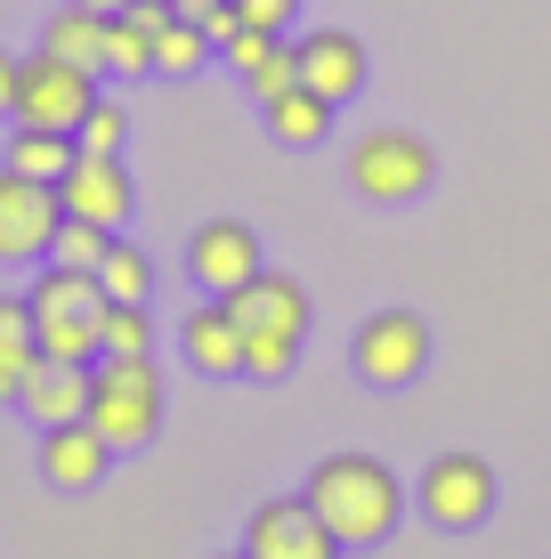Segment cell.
I'll return each instance as SVG.
<instances>
[{"label": "cell", "instance_id": "obj_34", "mask_svg": "<svg viewBox=\"0 0 551 559\" xmlns=\"http://www.w3.org/2000/svg\"><path fill=\"white\" fill-rule=\"evenodd\" d=\"M212 559H243V551H212Z\"/></svg>", "mask_w": 551, "mask_h": 559}, {"label": "cell", "instance_id": "obj_14", "mask_svg": "<svg viewBox=\"0 0 551 559\" xmlns=\"http://www.w3.org/2000/svg\"><path fill=\"white\" fill-rule=\"evenodd\" d=\"M106 471H113V447L89 421H57V430H41V478L57 495H89V487H106Z\"/></svg>", "mask_w": 551, "mask_h": 559}, {"label": "cell", "instance_id": "obj_25", "mask_svg": "<svg viewBox=\"0 0 551 559\" xmlns=\"http://www.w3.org/2000/svg\"><path fill=\"white\" fill-rule=\"evenodd\" d=\"M106 243H113V227H89V219H57V236H49V260H57V267H89V276H98Z\"/></svg>", "mask_w": 551, "mask_h": 559}, {"label": "cell", "instance_id": "obj_18", "mask_svg": "<svg viewBox=\"0 0 551 559\" xmlns=\"http://www.w3.org/2000/svg\"><path fill=\"white\" fill-rule=\"evenodd\" d=\"M260 114H268V139H276V146L309 154V146H325V139H333V114H340V106H333V98H316L309 82H292L284 98H268Z\"/></svg>", "mask_w": 551, "mask_h": 559}, {"label": "cell", "instance_id": "obj_5", "mask_svg": "<svg viewBox=\"0 0 551 559\" xmlns=\"http://www.w3.org/2000/svg\"><path fill=\"white\" fill-rule=\"evenodd\" d=\"M495 462L487 454H430V471L414 478V503H422L430 527H446V535H470V527H487L495 519Z\"/></svg>", "mask_w": 551, "mask_h": 559}, {"label": "cell", "instance_id": "obj_2", "mask_svg": "<svg viewBox=\"0 0 551 559\" xmlns=\"http://www.w3.org/2000/svg\"><path fill=\"white\" fill-rule=\"evenodd\" d=\"M25 308H33V349H41V357L98 365L106 284L89 276V267H57V260H41V276L25 284Z\"/></svg>", "mask_w": 551, "mask_h": 559}, {"label": "cell", "instance_id": "obj_19", "mask_svg": "<svg viewBox=\"0 0 551 559\" xmlns=\"http://www.w3.org/2000/svg\"><path fill=\"white\" fill-rule=\"evenodd\" d=\"M41 49L73 57V66H89V73H106V16L82 9V0H65V9L41 25Z\"/></svg>", "mask_w": 551, "mask_h": 559}, {"label": "cell", "instance_id": "obj_9", "mask_svg": "<svg viewBox=\"0 0 551 559\" xmlns=\"http://www.w3.org/2000/svg\"><path fill=\"white\" fill-rule=\"evenodd\" d=\"M243 559H340V544L309 511V495H268L243 519Z\"/></svg>", "mask_w": 551, "mask_h": 559}, {"label": "cell", "instance_id": "obj_24", "mask_svg": "<svg viewBox=\"0 0 551 559\" xmlns=\"http://www.w3.org/2000/svg\"><path fill=\"white\" fill-rule=\"evenodd\" d=\"M122 139H130V106L98 90V98H89V114L73 122V146H82V154H122Z\"/></svg>", "mask_w": 551, "mask_h": 559}, {"label": "cell", "instance_id": "obj_12", "mask_svg": "<svg viewBox=\"0 0 551 559\" xmlns=\"http://www.w3.org/2000/svg\"><path fill=\"white\" fill-rule=\"evenodd\" d=\"M292 66H300V82H309L316 98L349 106L357 90H366L373 57H366V41H357V33H340V25H325V33H300V41H292Z\"/></svg>", "mask_w": 551, "mask_h": 559}, {"label": "cell", "instance_id": "obj_15", "mask_svg": "<svg viewBox=\"0 0 551 559\" xmlns=\"http://www.w3.org/2000/svg\"><path fill=\"white\" fill-rule=\"evenodd\" d=\"M16 414L41 421V430L82 421V414H89V365H73V357H33L25 390H16Z\"/></svg>", "mask_w": 551, "mask_h": 559}, {"label": "cell", "instance_id": "obj_3", "mask_svg": "<svg viewBox=\"0 0 551 559\" xmlns=\"http://www.w3.org/2000/svg\"><path fill=\"white\" fill-rule=\"evenodd\" d=\"M82 421L106 438L113 454L155 447V430H163V373H155V357H98L89 365V414Z\"/></svg>", "mask_w": 551, "mask_h": 559}, {"label": "cell", "instance_id": "obj_16", "mask_svg": "<svg viewBox=\"0 0 551 559\" xmlns=\"http://www.w3.org/2000/svg\"><path fill=\"white\" fill-rule=\"evenodd\" d=\"M170 25V0H122L106 16V73L113 82H146L155 73V33Z\"/></svg>", "mask_w": 551, "mask_h": 559}, {"label": "cell", "instance_id": "obj_29", "mask_svg": "<svg viewBox=\"0 0 551 559\" xmlns=\"http://www.w3.org/2000/svg\"><path fill=\"white\" fill-rule=\"evenodd\" d=\"M227 9H236L243 25H268V33H284V25H292V9H300V0H227Z\"/></svg>", "mask_w": 551, "mask_h": 559}, {"label": "cell", "instance_id": "obj_1", "mask_svg": "<svg viewBox=\"0 0 551 559\" xmlns=\"http://www.w3.org/2000/svg\"><path fill=\"white\" fill-rule=\"evenodd\" d=\"M300 495H309V511L333 527L340 551L390 544V527L406 519V487H397V471H390L382 454H325Z\"/></svg>", "mask_w": 551, "mask_h": 559}, {"label": "cell", "instance_id": "obj_27", "mask_svg": "<svg viewBox=\"0 0 551 559\" xmlns=\"http://www.w3.org/2000/svg\"><path fill=\"white\" fill-rule=\"evenodd\" d=\"M0 357H33V308H25V293H0Z\"/></svg>", "mask_w": 551, "mask_h": 559}, {"label": "cell", "instance_id": "obj_4", "mask_svg": "<svg viewBox=\"0 0 551 559\" xmlns=\"http://www.w3.org/2000/svg\"><path fill=\"white\" fill-rule=\"evenodd\" d=\"M349 187L366 203H422L439 187V146L422 130H366L349 146Z\"/></svg>", "mask_w": 551, "mask_h": 559}, {"label": "cell", "instance_id": "obj_6", "mask_svg": "<svg viewBox=\"0 0 551 559\" xmlns=\"http://www.w3.org/2000/svg\"><path fill=\"white\" fill-rule=\"evenodd\" d=\"M89 98H98V73L89 66H73V57H57V49H33V57H16V114L9 122L73 130L89 114Z\"/></svg>", "mask_w": 551, "mask_h": 559}, {"label": "cell", "instance_id": "obj_32", "mask_svg": "<svg viewBox=\"0 0 551 559\" xmlns=\"http://www.w3.org/2000/svg\"><path fill=\"white\" fill-rule=\"evenodd\" d=\"M227 9V0H170V16H195V25H203V16H219Z\"/></svg>", "mask_w": 551, "mask_h": 559}, {"label": "cell", "instance_id": "obj_17", "mask_svg": "<svg viewBox=\"0 0 551 559\" xmlns=\"http://www.w3.org/2000/svg\"><path fill=\"white\" fill-rule=\"evenodd\" d=\"M179 349H187L195 373H212V381L243 373V324H236V308H227V300L187 308V317H179Z\"/></svg>", "mask_w": 551, "mask_h": 559}, {"label": "cell", "instance_id": "obj_21", "mask_svg": "<svg viewBox=\"0 0 551 559\" xmlns=\"http://www.w3.org/2000/svg\"><path fill=\"white\" fill-rule=\"evenodd\" d=\"M98 357H155V317H146V300H106Z\"/></svg>", "mask_w": 551, "mask_h": 559}, {"label": "cell", "instance_id": "obj_13", "mask_svg": "<svg viewBox=\"0 0 551 559\" xmlns=\"http://www.w3.org/2000/svg\"><path fill=\"white\" fill-rule=\"evenodd\" d=\"M227 308H236V324L243 333H309V284L300 276H284V267H260L252 284H236L227 293Z\"/></svg>", "mask_w": 551, "mask_h": 559}, {"label": "cell", "instance_id": "obj_31", "mask_svg": "<svg viewBox=\"0 0 551 559\" xmlns=\"http://www.w3.org/2000/svg\"><path fill=\"white\" fill-rule=\"evenodd\" d=\"M0 114H16V57L0 49Z\"/></svg>", "mask_w": 551, "mask_h": 559}, {"label": "cell", "instance_id": "obj_22", "mask_svg": "<svg viewBox=\"0 0 551 559\" xmlns=\"http://www.w3.org/2000/svg\"><path fill=\"white\" fill-rule=\"evenodd\" d=\"M98 284H106V300H146L155 293V260H146L130 236H113L106 260H98Z\"/></svg>", "mask_w": 551, "mask_h": 559}, {"label": "cell", "instance_id": "obj_28", "mask_svg": "<svg viewBox=\"0 0 551 559\" xmlns=\"http://www.w3.org/2000/svg\"><path fill=\"white\" fill-rule=\"evenodd\" d=\"M292 82H300V66H292V41H284V49L268 57V66H260V73H252V98H260V106H268V98H284V90H292Z\"/></svg>", "mask_w": 551, "mask_h": 559}, {"label": "cell", "instance_id": "obj_30", "mask_svg": "<svg viewBox=\"0 0 551 559\" xmlns=\"http://www.w3.org/2000/svg\"><path fill=\"white\" fill-rule=\"evenodd\" d=\"M33 357H41V349H33ZM33 357H0V406H16V390H25Z\"/></svg>", "mask_w": 551, "mask_h": 559}, {"label": "cell", "instance_id": "obj_33", "mask_svg": "<svg viewBox=\"0 0 551 559\" xmlns=\"http://www.w3.org/2000/svg\"><path fill=\"white\" fill-rule=\"evenodd\" d=\"M82 9H98V16H113V9H122V0H82Z\"/></svg>", "mask_w": 551, "mask_h": 559}, {"label": "cell", "instance_id": "obj_8", "mask_svg": "<svg viewBox=\"0 0 551 559\" xmlns=\"http://www.w3.org/2000/svg\"><path fill=\"white\" fill-rule=\"evenodd\" d=\"M57 219H65L57 187H49V179H25V170L0 163V267H41Z\"/></svg>", "mask_w": 551, "mask_h": 559}, {"label": "cell", "instance_id": "obj_10", "mask_svg": "<svg viewBox=\"0 0 551 559\" xmlns=\"http://www.w3.org/2000/svg\"><path fill=\"white\" fill-rule=\"evenodd\" d=\"M57 203H65V219H89V227H113V236H122L130 211H139V187H130L122 154H73L65 179H57Z\"/></svg>", "mask_w": 551, "mask_h": 559}, {"label": "cell", "instance_id": "obj_11", "mask_svg": "<svg viewBox=\"0 0 551 559\" xmlns=\"http://www.w3.org/2000/svg\"><path fill=\"white\" fill-rule=\"evenodd\" d=\"M260 236L243 219H203L195 236H187V276H195V293H212V300H227L236 284H252L260 276Z\"/></svg>", "mask_w": 551, "mask_h": 559}, {"label": "cell", "instance_id": "obj_7", "mask_svg": "<svg viewBox=\"0 0 551 559\" xmlns=\"http://www.w3.org/2000/svg\"><path fill=\"white\" fill-rule=\"evenodd\" d=\"M349 365H357L366 390H406V381H422V365H430V324L414 317V308H382V317L357 324Z\"/></svg>", "mask_w": 551, "mask_h": 559}, {"label": "cell", "instance_id": "obj_23", "mask_svg": "<svg viewBox=\"0 0 551 559\" xmlns=\"http://www.w3.org/2000/svg\"><path fill=\"white\" fill-rule=\"evenodd\" d=\"M212 33H203L195 25V16H170V25L155 33V73H203V66H212Z\"/></svg>", "mask_w": 551, "mask_h": 559}, {"label": "cell", "instance_id": "obj_20", "mask_svg": "<svg viewBox=\"0 0 551 559\" xmlns=\"http://www.w3.org/2000/svg\"><path fill=\"white\" fill-rule=\"evenodd\" d=\"M73 154H82V146H73V130H33V122H16V130H9V146H0V163L25 170V179H49V187H57Z\"/></svg>", "mask_w": 551, "mask_h": 559}, {"label": "cell", "instance_id": "obj_26", "mask_svg": "<svg viewBox=\"0 0 551 559\" xmlns=\"http://www.w3.org/2000/svg\"><path fill=\"white\" fill-rule=\"evenodd\" d=\"M292 357H300L292 333H243V373H252V381H284Z\"/></svg>", "mask_w": 551, "mask_h": 559}]
</instances>
